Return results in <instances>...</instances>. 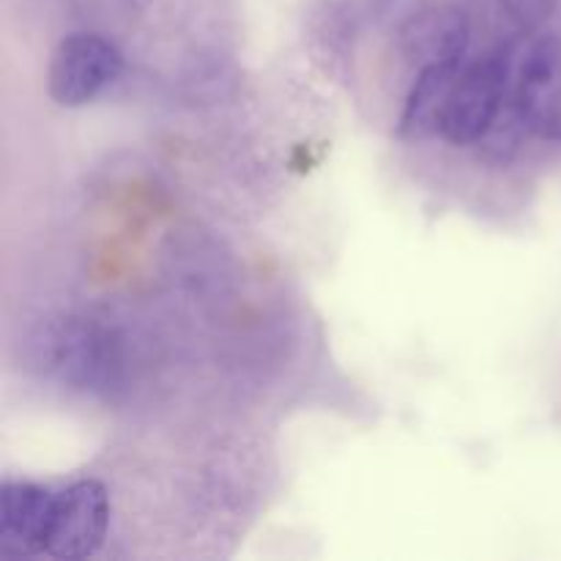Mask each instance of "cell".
<instances>
[{
	"mask_svg": "<svg viewBox=\"0 0 561 561\" xmlns=\"http://www.w3.org/2000/svg\"><path fill=\"white\" fill-rule=\"evenodd\" d=\"M471 27L463 11L453 5L425 9L400 27V53L411 66H460L469 47Z\"/></svg>",
	"mask_w": 561,
	"mask_h": 561,
	"instance_id": "obj_6",
	"label": "cell"
},
{
	"mask_svg": "<svg viewBox=\"0 0 561 561\" xmlns=\"http://www.w3.org/2000/svg\"><path fill=\"white\" fill-rule=\"evenodd\" d=\"M458 75L460 66H425L416 71V80L400 115V135L420 140V137L442 131L444 110H447Z\"/></svg>",
	"mask_w": 561,
	"mask_h": 561,
	"instance_id": "obj_8",
	"label": "cell"
},
{
	"mask_svg": "<svg viewBox=\"0 0 561 561\" xmlns=\"http://www.w3.org/2000/svg\"><path fill=\"white\" fill-rule=\"evenodd\" d=\"M110 526L107 488L96 480H80L55 493L53 524L47 537V557L88 559L104 546Z\"/></svg>",
	"mask_w": 561,
	"mask_h": 561,
	"instance_id": "obj_5",
	"label": "cell"
},
{
	"mask_svg": "<svg viewBox=\"0 0 561 561\" xmlns=\"http://www.w3.org/2000/svg\"><path fill=\"white\" fill-rule=\"evenodd\" d=\"M513 102L526 129L561 142V36L551 33L529 44L515 71Z\"/></svg>",
	"mask_w": 561,
	"mask_h": 561,
	"instance_id": "obj_4",
	"label": "cell"
},
{
	"mask_svg": "<svg viewBox=\"0 0 561 561\" xmlns=\"http://www.w3.org/2000/svg\"><path fill=\"white\" fill-rule=\"evenodd\" d=\"M55 493L27 482H5L0 491V548L9 557L47 551Z\"/></svg>",
	"mask_w": 561,
	"mask_h": 561,
	"instance_id": "obj_7",
	"label": "cell"
},
{
	"mask_svg": "<svg viewBox=\"0 0 561 561\" xmlns=\"http://www.w3.org/2000/svg\"><path fill=\"white\" fill-rule=\"evenodd\" d=\"M510 93V49L485 55L466 66L455 80L444 110L442 135L453 146H471L491 131Z\"/></svg>",
	"mask_w": 561,
	"mask_h": 561,
	"instance_id": "obj_2",
	"label": "cell"
},
{
	"mask_svg": "<svg viewBox=\"0 0 561 561\" xmlns=\"http://www.w3.org/2000/svg\"><path fill=\"white\" fill-rule=\"evenodd\" d=\"M504 11L510 14V20L520 27L524 33L537 31L548 16L557 9V0H502Z\"/></svg>",
	"mask_w": 561,
	"mask_h": 561,
	"instance_id": "obj_9",
	"label": "cell"
},
{
	"mask_svg": "<svg viewBox=\"0 0 561 561\" xmlns=\"http://www.w3.org/2000/svg\"><path fill=\"white\" fill-rule=\"evenodd\" d=\"M36 348L44 370L53 373L60 383H69L71 389L96 392L107 389L118 376V345L113 343L110 332L82 318H64L47 327Z\"/></svg>",
	"mask_w": 561,
	"mask_h": 561,
	"instance_id": "obj_1",
	"label": "cell"
},
{
	"mask_svg": "<svg viewBox=\"0 0 561 561\" xmlns=\"http://www.w3.org/2000/svg\"><path fill=\"white\" fill-rule=\"evenodd\" d=\"M124 69L118 47L99 33H71L60 38L49 60V96L60 107L93 102Z\"/></svg>",
	"mask_w": 561,
	"mask_h": 561,
	"instance_id": "obj_3",
	"label": "cell"
}]
</instances>
